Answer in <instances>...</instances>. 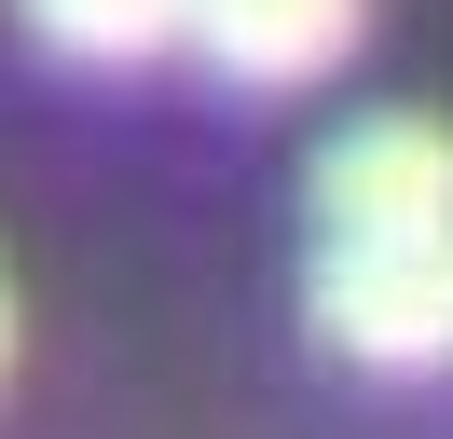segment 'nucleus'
I'll list each match as a JSON object with an SVG mask.
<instances>
[{
    "label": "nucleus",
    "mask_w": 453,
    "mask_h": 439,
    "mask_svg": "<svg viewBox=\"0 0 453 439\" xmlns=\"http://www.w3.org/2000/svg\"><path fill=\"white\" fill-rule=\"evenodd\" d=\"M357 42V0H193V55L248 96H288V82L343 69Z\"/></svg>",
    "instance_id": "3"
},
{
    "label": "nucleus",
    "mask_w": 453,
    "mask_h": 439,
    "mask_svg": "<svg viewBox=\"0 0 453 439\" xmlns=\"http://www.w3.org/2000/svg\"><path fill=\"white\" fill-rule=\"evenodd\" d=\"M303 316L357 371H440L453 357V234H316Z\"/></svg>",
    "instance_id": "1"
},
{
    "label": "nucleus",
    "mask_w": 453,
    "mask_h": 439,
    "mask_svg": "<svg viewBox=\"0 0 453 439\" xmlns=\"http://www.w3.org/2000/svg\"><path fill=\"white\" fill-rule=\"evenodd\" d=\"M28 42H56L69 69H138L193 42V0H28Z\"/></svg>",
    "instance_id": "4"
},
{
    "label": "nucleus",
    "mask_w": 453,
    "mask_h": 439,
    "mask_svg": "<svg viewBox=\"0 0 453 439\" xmlns=\"http://www.w3.org/2000/svg\"><path fill=\"white\" fill-rule=\"evenodd\" d=\"M316 234H453V124L371 110L316 151Z\"/></svg>",
    "instance_id": "2"
},
{
    "label": "nucleus",
    "mask_w": 453,
    "mask_h": 439,
    "mask_svg": "<svg viewBox=\"0 0 453 439\" xmlns=\"http://www.w3.org/2000/svg\"><path fill=\"white\" fill-rule=\"evenodd\" d=\"M0 357H14V289H0Z\"/></svg>",
    "instance_id": "5"
}]
</instances>
